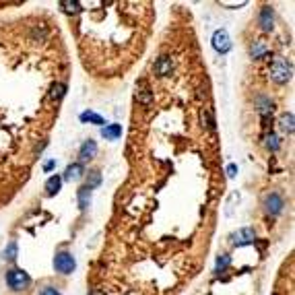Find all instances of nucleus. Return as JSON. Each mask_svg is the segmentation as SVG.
Masks as SVG:
<instances>
[{
    "label": "nucleus",
    "mask_w": 295,
    "mask_h": 295,
    "mask_svg": "<svg viewBox=\"0 0 295 295\" xmlns=\"http://www.w3.org/2000/svg\"><path fill=\"white\" fill-rule=\"evenodd\" d=\"M293 77V66L285 60V58H274L272 66H270V79L276 85H287Z\"/></svg>",
    "instance_id": "1"
},
{
    "label": "nucleus",
    "mask_w": 295,
    "mask_h": 295,
    "mask_svg": "<svg viewBox=\"0 0 295 295\" xmlns=\"http://www.w3.org/2000/svg\"><path fill=\"white\" fill-rule=\"evenodd\" d=\"M7 283H9V287H11L13 291H23V289L29 287L31 279H29V274H27L25 270L13 268V270H9V274H7Z\"/></svg>",
    "instance_id": "2"
},
{
    "label": "nucleus",
    "mask_w": 295,
    "mask_h": 295,
    "mask_svg": "<svg viewBox=\"0 0 295 295\" xmlns=\"http://www.w3.org/2000/svg\"><path fill=\"white\" fill-rule=\"evenodd\" d=\"M54 268L60 274H71L77 268V260H75V256L71 252H58L54 256Z\"/></svg>",
    "instance_id": "3"
},
{
    "label": "nucleus",
    "mask_w": 295,
    "mask_h": 295,
    "mask_svg": "<svg viewBox=\"0 0 295 295\" xmlns=\"http://www.w3.org/2000/svg\"><path fill=\"white\" fill-rule=\"evenodd\" d=\"M229 241L233 246H237V248L250 246V244H254V241H256V231L252 227H241V229H237V231H233L229 235Z\"/></svg>",
    "instance_id": "4"
},
{
    "label": "nucleus",
    "mask_w": 295,
    "mask_h": 295,
    "mask_svg": "<svg viewBox=\"0 0 295 295\" xmlns=\"http://www.w3.org/2000/svg\"><path fill=\"white\" fill-rule=\"evenodd\" d=\"M211 44H213L215 52H219V54H227V52L231 50V38H229V33L225 29H217L213 33Z\"/></svg>",
    "instance_id": "5"
},
{
    "label": "nucleus",
    "mask_w": 295,
    "mask_h": 295,
    "mask_svg": "<svg viewBox=\"0 0 295 295\" xmlns=\"http://www.w3.org/2000/svg\"><path fill=\"white\" fill-rule=\"evenodd\" d=\"M283 206H285V202H283V196L281 194H276V192H272V194H268L266 198H264V211L268 213V215H279L281 211H283Z\"/></svg>",
    "instance_id": "6"
},
{
    "label": "nucleus",
    "mask_w": 295,
    "mask_h": 295,
    "mask_svg": "<svg viewBox=\"0 0 295 295\" xmlns=\"http://www.w3.org/2000/svg\"><path fill=\"white\" fill-rule=\"evenodd\" d=\"M95 155H97V143L89 138V141H85V143L81 145V149H79V163L83 165L85 161L95 159Z\"/></svg>",
    "instance_id": "7"
},
{
    "label": "nucleus",
    "mask_w": 295,
    "mask_h": 295,
    "mask_svg": "<svg viewBox=\"0 0 295 295\" xmlns=\"http://www.w3.org/2000/svg\"><path fill=\"white\" fill-rule=\"evenodd\" d=\"M272 23H274V13L270 7H262L260 9V15H258V25L262 31H270L272 29Z\"/></svg>",
    "instance_id": "8"
},
{
    "label": "nucleus",
    "mask_w": 295,
    "mask_h": 295,
    "mask_svg": "<svg viewBox=\"0 0 295 295\" xmlns=\"http://www.w3.org/2000/svg\"><path fill=\"white\" fill-rule=\"evenodd\" d=\"M171 71H173V62H171L169 56L157 58V62H155V75H157V77H167V75H171Z\"/></svg>",
    "instance_id": "9"
},
{
    "label": "nucleus",
    "mask_w": 295,
    "mask_h": 295,
    "mask_svg": "<svg viewBox=\"0 0 295 295\" xmlns=\"http://www.w3.org/2000/svg\"><path fill=\"white\" fill-rule=\"evenodd\" d=\"M266 54H268V46H266L264 40H256V42H252V46H250V56H252L254 60L264 58Z\"/></svg>",
    "instance_id": "10"
},
{
    "label": "nucleus",
    "mask_w": 295,
    "mask_h": 295,
    "mask_svg": "<svg viewBox=\"0 0 295 295\" xmlns=\"http://www.w3.org/2000/svg\"><path fill=\"white\" fill-rule=\"evenodd\" d=\"M101 136L106 138V141H118V138L122 136V126H120V124H106V126H101Z\"/></svg>",
    "instance_id": "11"
},
{
    "label": "nucleus",
    "mask_w": 295,
    "mask_h": 295,
    "mask_svg": "<svg viewBox=\"0 0 295 295\" xmlns=\"http://www.w3.org/2000/svg\"><path fill=\"white\" fill-rule=\"evenodd\" d=\"M77 200H79V209L85 211L87 206L91 204V190L87 188V186H81V188L77 190Z\"/></svg>",
    "instance_id": "12"
},
{
    "label": "nucleus",
    "mask_w": 295,
    "mask_h": 295,
    "mask_svg": "<svg viewBox=\"0 0 295 295\" xmlns=\"http://www.w3.org/2000/svg\"><path fill=\"white\" fill-rule=\"evenodd\" d=\"M136 99L143 103V106H151V101H153V93H151V89L145 85V83H141L136 87Z\"/></svg>",
    "instance_id": "13"
},
{
    "label": "nucleus",
    "mask_w": 295,
    "mask_h": 295,
    "mask_svg": "<svg viewBox=\"0 0 295 295\" xmlns=\"http://www.w3.org/2000/svg\"><path fill=\"white\" fill-rule=\"evenodd\" d=\"M83 173H85V169H83V165L81 163H71L66 167V171H64V180H81L83 178Z\"/></svg>",
    "instance_id": "14"
},
{
    "label": "nucleus",
    "mask_w": 295,
    "mask_h": 295,
    "mask_svg": "<svg viewBox=\"0 0 295 295\" xmlns=\"http://www.w3.org/2000/svg\"><path fill=\"white\" fill-rule=\"evenodd\" d=\"M60 188H62V178H60V176L48 178V182H46V192H48V196H56V194L60 192Z\"/></svg>",
    "instance_id": "15"
},
{
    "label": "nucleus",
    "mask_w": 295,
    "mask_h": 295,
    "mask_svg": "<svg viewBox=\"0 0 295 295\" xmlns=\"http://www.w3.org/2000/svg\"><path fill=\"white\" fill-rule=\"evenodd\" d=\"M279 124H281V130L283 132L293 134V130H295V118H293V114L291 112H285L281 116V120H279Z\"/></svg>",
    "instance_id": "16"
},
{
    "label": "nucleus",
    "mask_w": 295,
    "mask_h": 295,
    "mask_svg": "<svg viewBox=\"0 0 295 295\" xmlns=\"http://www.w3.org/2000/svg\"><path fill=\"white\" fill-rule=\"evenodd\" d=\"M64 93H66V85L64 83H54L50 87V99L52 101H60L64 97Z\"/></svg>",
    "instance_id": "17"
},
{
    "label": "nucleus",
    "mask_w": 295,
    "mask_h": 295,
    "mask_svg": "<svg viewBox=\"0 0 295 295\" xmlns=\"http://www.w3.org/2000/svg\"><path fill=\"white\" fill-rule=\"evenodd\" d=\"M81 122H89V124L103 126V124H106V120H103L99 114H95V112H83L81 114Z\"/></svg>",
    "instance_id": "18"
},
{
    "label": "nucleus",
    "mask_w": 295,
    "mask_h": 295,
    "mask_svg": "<svg viewBox=\"0 0 295 295\" xmlns=\"http://www.w3.org/2000/svg\"><path fill=\"white\" fill-rule=\"evenodd\" d=\"M101 184V171H97V169H91L89 173H87V188L89 190H93V188H97Z\"/></svg>",
    "instance_id": "19"
},
{
    "label": "nucleus",
    "mask_w": 295,
    "mask_h": 295,
    "mask_svg": "<svg viewBox=\"0 0 295 295\" xmlns=\"http://www.w3.org/2000/svg\"><path fill=\"white\" fill-rule=\"evenodd\" d=\"M60 9H62L66 15H79V13H81V3H73V0H62V3H60Z\"/></svg>",
    "instance_id": "20"
},
{
    "label": "nucleus",
    "mask_w": 295,
    "mask_h": 295,
    "mask_svg": "<svg viewBox=\"0 0 295 295\" xmlns=\"http://www.w3.org/2000/svg\"><path fill=\"white\" fill-rule=\"evenodd\" d=\"M258 103H260L258 112H260V116H262V118H266V116L272 114V101H270V99H266V97H258Z\"/></svg>",
    "instance_id": "21"
},
{
    "label": "nucleus",
    "mask_w": 295,
    "mask_h": 295,
    "mask_svg": "<svg viewBox=\"0 0 295 295\" xmlns=\"http://www.w3.org/2000/svg\"><path fill=\"white\" fill-rule=\"evenodd\" d=\"M266 149L268 151H279V147H281V138L276 136L274 132H270V134H266Z\"/></svg>",
    "instance_id": "22"
},
{
    "label": "nucleus",
    "mask_w": 295,
    "mask_h": 295,
    "mask_svg": "<svg viewBox=\"0 0 295 295\" xmlns=\"http://www.w3.org/2000/svg\"><path fill=\"white\" fill-rule=\"evenodd\" d=\"M229 264H231V256L221 254V256L217 258V262H215V272H223Z\"/></svg>",
    "instance_id": "23"
},
{
    "label": "nucleus",
    "mask_w": 295,
    "mask_h": 295,
    "mask_svg": "<svg viewBox=\"0 0 295 295\" xmlns=\"http://www.w3.org/2000/svg\"><path fill=\"white\" fill-rule=\"evenodd\" d=\"M200 122L209 128V130H215V120H213V116H211V110H202L200 112Z\"/></svg>",
    "instance_id": "24"
},
{
    "label": "nucleus",
    "mask_w": 295,
    "mask_h": 295,
    "mask_svg": "<svg viewBox=\"0 0 295 295\" xmlns=\"http://www.w3.org/2000/svg\"><path fill=\"white\" fill-rule=\"evenodd\" d=\"M17 252H19V248H17V241H11V244L7 246V250H5V258L7 260H15L17 258Z\"/></svg>",
    "instance_id": "25"
},
{
    "label": "nucleus",
    "mask_w": 295,
    "mask_h": 295,
    "mask_svg": "<svg viewBox=\"0 0 295 295\" xmlns=\"http://www.w3.org/2000/svg\"><path fill=\"white\" fill-rule=\"evenodd\" d=\"M225 171H227V176H229V178H235V176H237V165H235V163H229Z\"/></svg>",
    "instance_id": "26"
},
{
    "label": "nucleus",
    "mask_w": 295,
    "mask_h": 295,
    "mask_svg": "<svg viewBox=\"0 0 295 295\" xmlns=\"http://www.w3.org/2000/svg\"><path fill=\"white\" fill-rule=\"evenodd\" d=\"M42 295H60V291L56 287H44L42 289Z\"/></svg>",
    "instance_id": "27"
},
{
    "label": "nucleus",
    "mask_w": 295,
    "mask_h": 295,
    "mask_svg": "<svg viewBox=\"0 0 295 295\" xmlns=\"http://www.w3.org/2000/svg\"><path fill=\"white\" fill-rule=\"evenodd\" d=\"M56 167V161H46V165H44V171H52Z\"/></svg>",
    "instance_id": "28"
},
{
    "label": "nucleus",
    "mask_w": 295,
    "mask_h": 295,
    "mask_svg": "<svg viewBox=\"0 0 295 295\" xmlns=\"http://www.w3.org/2000/svg\"><path fill=\"white\" fill-rule=\"evenodd\" d=\"M91 295H101V291H99V289H93V291H91Z\"/></svg>",
    "instance_id": "29"
}]
</instances>
